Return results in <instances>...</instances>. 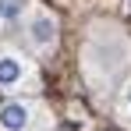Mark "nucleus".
Masks as SVG:
<instances>
[{"label": "nucleus", "mask_w": 131, "mask_h": 131, "mask_svg": "<svg viewBox=\"0 0 131 131\" xmlns=\"http://www.w3.org/2000/svg\"><path fill=\"white\" fill-rule=\"evenodd\" d=\"M121 117H124V121H131V85L124 89V96H121Z\"/></svg>", "instance_id": "obj_5"}, {"label": "nucleus", "mask_w": 131, "mask_h": 131, "mask_svg": "<svg viewBox=\"0 0 131 131\" xmlns=\"http://www.w3.org/2000/svg\"><path fill=\"white\" fill-rule=\"evenodd\" d=\"M32 82V64L25 60L21 53L4 50L0 53V92H18Z\"/></svg>", "instance_id": "obj_3"}, {"label": "nucleus", "mask_w": 131, "mask_h": 131, "mask_svg": "<svg viewBox=\"0 0 131 131\" xmlns=\"http://www.w3.org/2000/svg\"><path fill=\"white\" fill-rule=\"evenodd\" d=\"M50 124H53V117L36 99L7 96L0 103V131H46Z\"/></svg>", "instance_id": "obj_1"}, {"label": "nucleus", "mask_w": 131, "mask_h": 131, "mask_svg": "<svg viewBox=\"0 0 131 131\" xmlns=\"http://www.w3.org/2000/svg\"><path fill=\"white\" fill-rule=\"evenodd\" d=\"M57 36H60V25L53 18V11L43 7V4H32L28 14H25V39L36 46V50H53L57 46Z\"/></svg>", "instance_id": "obj_2"}, {"label": "nucleus", "mask_w": 131, "mask_h": 131, "mask_svg": "<svg viewBox=\"0 0 131 131\" xmlns=\"http://www.w3.org/2000/svg\"><path fill=\"white\" fill-rule=\"evenodd\" d=\"M28 14V0H0V25H14Z\"/></svg>", "instance_id": "obj_4"}]
</instances>
